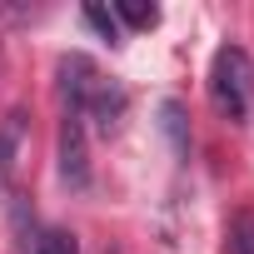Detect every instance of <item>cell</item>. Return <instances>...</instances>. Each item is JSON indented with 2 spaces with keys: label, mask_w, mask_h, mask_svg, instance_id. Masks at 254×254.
Instances as JSON below:
<instances>
[{
  "label": "cell",
  "mask_w": 254,
  "mask_h": 254,
  "mask_svg": "<svg viewBox=\"0 0 254 254\" xmlns=\"http://www.w3.org/2000/svg\"><path fill=\"white\" fill-rule=\"evenodd\" d=\"M249 80H254L249 55H244L239 45H224V50L214 55V65H209V100H214V110H219L229 125H239L244 110H249Z\"/></svg>",
  "instance_id": "1"
},
{
  "label": "cell",
  "mask_w": 254,
  "mask_h": 254,
  "mask_svg": "<svg viewBox=\"0 0 254 254\" xmlns=\"http://www.w3.org/2000/svg\"><path fill=\"white\" fill-rule=\"evenodd\" d=\"M60 180H65L70 190H85V185H90L85 120H80V115H65V125H60Z\"/></svg>",
  "instance_id": "2"
},
{
  "label": "cell",
  "mask_w": 254,
  "mask_h": 254,
  "mask_svg": "<svg viewBox=\"0 0 254 254\" xmlns=\"http://www.w3.org/2000/svg\"><path fill=\"white\" fill-rule=\"evenodd\" d=\"M95 90H100V70L85 55H65L60 60V95L70 100V115H85V105H90Z\"/></svg>",
  "instance_id": "3"
},
{
  "label": "cell",
  "mask_w": 254,
  "mask_h": 254,
  "mask_svg": "<svg viewBox=\"0 0 254 254\" xmlns=\"http://www.w3.org/2000/svg\"><path fill=\"white\" fill-rule=\"evenodd\" d=\"M20 145H25V110H10L0 125V185H10L20 170Z\"/></svg>",
  "instance_id": "4"
},
{
  "label": "cell",
  "mask_w": 254,
  "mask_h": 254,
  "mask_svg": "<svg viewBox=\"0 0 254 254\" xmlns=\"http://www.w3.org/2000/svg\"><path fill=\"white\" fill-rule=\"evenodd\" d=\"M85 115H95V125H100V130L110 135L115 125H120V115H125V90H115V85H105V80H100V90L90 95ZM85 115H80V120H85Z\"/></svg>",
  "instance_id": "5"
},
{
  "label": "cell",
  "mask_w": 254,
  "mask_h": 254,
  "mask_svg": "<svg viewBox=\"0 0 254 254\" xmlns=\"http://www.w3.org/2000/svg\"><path fill=\"white\" fill-rule=\"evenodd\" d=\"M160 115H165V135L175 140V155H190V135H185V105H180V100H165V105H160Z\"/></svg>",
  "instance_id": "6"
},
{
  "label": "cell",
  "mask_w": 254,
  "mask_h": 254,
  "mask_svg": "<svg viewBox=\"0 0 254 254\" xmlns=\"http://www.w3.org/2000/svg\"><path fill=\"white\" fill-rule=\"evenodd\" d=\"M229 254H254V209H239L229 219Z\"/></svg>",
  "instance_id": "7"
},
{
  "label": "cell",
  "mask_w": 254,
  "mask_h": 254,
  "mask_svg": "<svg viewBox=\"0 0 254 254\" xmlns=\"http://www.w3.org/2000/svg\"><path fill=\"white\" fill-rule=\"evenodd\" d=\"M30 254H80V239H75L70 229H45Z\"/></svg>",
  "instance_id": "8"
},
{
  "label": "cell",
  "mask_w": 254,
  "mask_h": 254,
  "mask_svg": "<svg viewBox=\"0 0 254 254\" xmlns=\"http://www.w3.org/2000/svg\"><path fill=\"white\" fill-rule=\"evenodd\" d=\"M115 10H120V20H125V25H135V30H150V25L160 20V10H155V5H135V0H120Z\"/></svg>",
  "instance_id": "9"
},
{
  "label": "cell",
  "mask_w": 254,
  "mask_h": 254,
  "mask_svg": "<svg viewBox=\"0 0 254 254\" xmlns=\"http://www.w3.org/2000/svg\"><path fill=\"white\" fill-rule=\"evenodd\" d=\"M85 20H90V25H95V30H100V35H105L110 45L120 40V25H115V15H110L105 5H85Z\"/></svg>",
  "instance_id": "10"
}]
</instances>
